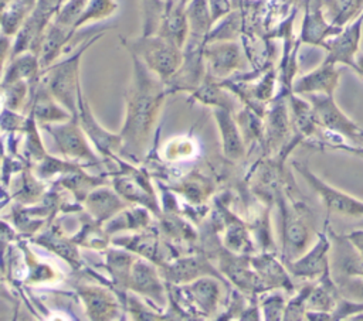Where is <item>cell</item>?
<instances>
[{
    "label": "cell",
    "mask_w": 363,
    "mask_h": 321,
    "mask_svg": "<svg viewBox=\"0 0 363 321\" xmlns=\"http://www.w3.org/2000/svg\"><path fill=\"white\" fill-rule=\"evenodd\" d=\"M132 64L133 75L125 93L126 116L119 134L123 143L122 148L130 156L142 157L169 89L166 82L149 71L136 57H132Z\"/></svg>",
    "instance_id": "1"
},
{
    "label": "cell",
    "mask_w": 363,
    "mask_h": 321,
    "mask_svg": "<svg viewBox=\"0 0 363 321\" xmlns=\"http://www.w3.org/2000/svg\"><path fill=\"white\" fill-rule=\"evenodd\" d=\"M102 35V33L86 40L78 47V49L71 54L64 61L52 64L51 66L43 69L40 76L41 83L50 91V93L67 109L74 117H78V103L82 95L79 68L81 58L84 52Z\"/></svg>",
    "instance_id": "2"
},
{
    "label": "cell",
    "mask_w": 363,
    "mask_h": 321,
    "mask_svg": "<svg viewBox=\"0 0 363 321\" xmlns=\"http://www.w3.org/2000/svg\"><path fill=\"white\" fill-rule=\"evenodd\" d=\"M130 57H136L163 82H169L183 62V48L159 34H142L123 40Z\"/></svg>",
    "instance_id": "3"
},
{
    "label": "cell",
    "mask_w": 363,
    "mask_h": 321,
    "mask_svg": "<svg viewBox=\"0 0 363 321\" xmlns=\"http://www.w3.org/2000/svg\"><path fill=\"white\" fill-rule=\"evenodd\" d=\"M281 211V236L285 260H294L303 255L313 236V219L311 209L301 201L288 202L284 195L278 197Z\"/></svg>",
    "instance_id": "4"
},
{
    "label": "cell",
    "mask_w": 363,
    "mask_h": 321,
    "mask_svg": "<svg viewBox=\"0 0 363 321\" xmlns=\"http://www.w3.org/2000/svg\"><path fill=\"white\" fill-rule=\"evenodd\" d=\"M65 0H37L33 11L23 23L18 33L14 35L11 57L18 55L26 51H33L38 54L40 44L47 27L55 18L58 10Z\"/></svg>",
    "instance_id": "5"
},
{
    "label": "cell",
    "mask_w": 363,
    "mask_h": 321,
    "mask_svg": "<svg viewBox=\"0 0 363 321\" xmlns=\"http://www.w3.org/2000/svg\"><path fill=\"white\" fill-rule=\"evenodd\" d=\"M292 165L309 184V187L319 195L322 204L326 206L328 212H333L343 216L360 218L363 216V201L326 184L319 177H316L306 164L301 161H294Z\"/></svg>",
    "instance_id": "6"
},
{
    "label": "cell",
    "mask_w": 363,
    "mask_h": 321,
    "mask_svg": "<svg viewBox=\"0 0 363 321\" xmlns=\"http://www.w3.org/2000/svg\"><path fill=\"white\" fill-rule=\"evenodd\" d=\"M206 74L217 81H225L231 74L245 66L241 47L234 40L207 41L204 45Z\"/></svg>",
    "instance_id": "7"
},
{
    "label": "cell",
    "mask_w": 363,
    "mask_h": 321,
    "mask_svg": "<svg viewBox=\"0 0 363 321\" xmlns=\"http://www.w3.org/2000/svg\"><path fill=\"white\" fill-rule=\"evenodd\" d=\"M308 99L312 105L318 126H322L332 133L345 136L349 140H357L362 137L363 130H360V127L340 110L333 99V95L311 93L308 95Z\"/></svg>",
    "instance_id": "8"
},
{
    "label": "cell",
    "mask_w": 363,
    "mask_h": 321,
    "mask_svg": "<svg viewBox=\"0 0 363 321\" xmlns=\"http://www.w3.org/2000/svg\"><path fill=\"white\" fill-rule=\"evenodd\" d=\"M45 129L54 137L55 146L64 157L79 158L92 163L98 161L85 139V132L81 127L78 117H72L62 123H55L54 126L45 124Z\"/></svg>",
    "instance_id": "9"
},
{
    "label": "cell",
    "mask_w": 363,
    "mask_h": 321,
    "mask_svg": "<svg viewBox=\"0 0 363 321\" xmlns=\"http://www.w3.org/2000/svg\"><path fill=\"white\" fill-rule=\"evenodd\" d=\"M330 240L325 233H318V240L303 255L294 260H285L288 272L301 279L316 281L330 270Z\"/></svg>",
    "instance_id": "10"
},
{
    "label": "cell",
    "mask_w": 363,
    "mask_h": 321,
    "mask_svg": "<svg viewBox=\"0 0 363 321\" xmlns=\"http://www.w3.org/2000/svg\"><path fill=\"white\" fill-rule=\"evenodd\" d=\"M217 260L218 272L224 273L241 291H265L259 276L251 264L250 256H235L231 253V250H223L217 255Z\"/></svg>",
    "instance_id": "11"
},
{
    "label": "cell",
    "mask_w": 363,
    "mask_h": 321,
    "mask_svg": "<svg viewBox=\"0 0 363 321\" xmlns=\"http://www.w3.org/2000/svg\"><path fill=\"white\" fill-rule=\"evenodd\" d=\"M152 263L153 262L147 259L145 260V257H136L132 264L126 288L143 294L150 300L156 301L157 304L163 305L166 303L164 287L160 280L159 270Z\"/></svg>",
    "instance_id": "12"
},
{
    "label": "cell",
    "mask_w": 363,
    "mask_h": 321,
    "mask_svg": "<svg viewBox=\"0 0 363 321\" xmlns=\"http://www.w3.org/2000/svg\"><path fill=\"white\" fill-rule=\"evenodd\" d=\"M162 274L169 283L187 284L204 276L221 279L218 269L216 270L204 256H187L176 259L170 263H163Z\"/></svg>",
    "instance_id": "13"
},
{
    "label": "cell",
    "mask_w": 363,
    "mask_h": 321,
    "mask_svg": "<svg viewBox=\"0 0 363 321\" xmlns=\"http://www.w3.org/2000/svg\"><path fill=\"white\" fill-rule=\"evenodd\" d=\"M78 120L81 127L84 129L85 134L92 140V143L98 147V150L106 156L113 157L116 153L122 150V137L121 134H112L106 132L94 117L91 107L85 98L81 95L78 103Z\"/></svg>",
    "instance_id": "14"
},
{
    "label": "cell",
    "mask_w": 363,
    "mask_h": 321,
    "mask_svg": "<svg viewBox=\"0 0 363 321\" xmlns=\"http://www.w3.org/2000/svg\"><path fill=\"white\" fill-rule=\"evenodd\" d=\"M362 23H363V16L350 27H347L345 31H339L335 35V38L323 44V47L328 49V57L325 61L332 64L342 62L354 68L357 49H359V40L362 33Z\"/></svg>",
    "instance_id": "15"
},
{
    "label": "cell",
    "mask_w": 363,
    "mask_h": 321,
    "mask_svg": "<svg viewBox=\"0 0 363 321\" xmlns=\"http://www.w3.org/2000/svg\"><path fill=\"white\" fill-rule=\"evenodd\" d=\"M30 115L40 124L50 123H62L74 116L67 110L51 93L50 91L38 81L33 88V96L30 102Z\"/></svg>",
    "instance_id": "16"
},
{
    "label": "cell",
    "mask_w": 363,
    "mask_h": 321,
    "mask_svg": "<svg viewBox=\"0 0 363 321\" xmlns=\"http://www.w3.org/2000/svg\"><path fill=\"white\" fill-rule=\"evenodd\" d=\"M77 291L91 320H113L118 317L119 304L109 290L99 286L81 284Z\"/></svg>",
    "instance_id": "17"
},
{
    "label": "cell",
    "mask_w": 363,
    "mask_h": 321,
    "mask_svg": "<svg viewBox=\"0 0 363 321\" xmlns=\"http://www.w3.org/2000/svg\"><path fill=\"white\" fill-rule=\"evenodd\" d=\"M213 115L220 130L224 156L233 161L241 160L245 156V140L233 112L223 107H214Z\"/></svg>",
    "instance_id": "18"
},
{
    "label": "cell",
    "mask_w": 363,
    "mask_h": 321,
    "mask_svg": "<svg viewBox=\"0 0 363 321\" xmlns=\"http://www.w3.org/2000/svg\"><path fill=\"white\" fill-rule=\"evenodd\" d=\"M337 82H339V71L335 68V64L323 61L320 66L298 78L292 85V92L298 95H311V93L333 95V91L336 89Z\"/></svg>",
    "instance_id": "19"
},
{
    "label": "cell",
    "mask_w": 363,
    "mask_h": 321,
    "mask_svg": "<svg viewBox=\"0 0 363 321\" xmlns=\"http://www.w3.org/2000/svg\"><path fill=\"white\" fill-rule=\"evenodd\" d=\"M213 277L214 276H204L182 287L187 300L206 315L216 313L221 298L220 284Z\"/></svg>",
    "instance_id": "20"
},
{
    "label": "cell",
    "mask_w": 363,
    "mask_h": 321,
    "mask_svg": "<svg viewBox=\"0 0 363 321\" xmlns=\"http://www.w3.org/2000/svg\"><path fill=\"white\" fill-rule=\"evenodd\" d=\"M251 264L259 276L265 290L285 288L286 291H291L294 288L286 266L281 264L272 255L264 253L261 256L251 257Z\"/></svg>",
    "instance_id": "21"
},
{
    "label": "cell",
    "mask_w": 363,
    "mask_h": 321,
    "mask_svg": "<svg viewBox=\"0 0 363 321\" xmlns=\"http://www.w3.org/2000/svg\"><path fill=\"white\" fill-rule=\"evenodd\" d=\"M41 71L43 69L40 65L38 54L33 51L21 52L11 57L9 64L4 65L1 85L13 83L17 81H28L31 83H35L37 81H40Z\"/></svg>",
    "instance_id": "22"
},
{
    "label": "cell",
    "mask_w": 363,
    "mask_h": 321,
    "mask_svg": "<svg viewBox=\"0 0 363 321\" xmlns=\"http://www.w3.org/2000/svg\"><path fill=\"white\" fill-rule=\"evenodd\" d=\"M282 168L281 163L275 160H267L259 164L254 175L252 188L259 198L267 201H277L282 194Z\"/></svg>",
    "instance_id": "23"
},
{
    "label": "cell",
    "mask_w": 363,
    "mask_h": 321,
    "mask_svg": "<svg viewBox=\"0 0 363 321\" xmlns=\"http://www.w3.org/2000/svg\"><path fill=\"white\" fill-rule=\"evenodd\" d=\"M291 119L285 102H275L272 109L268 112L265 122V134H267V148L275 151L285 146L284 143L289 134Z\"/></svg>",
    "instance_id": "24"
},
{
    "label": "cell",
    "mask_w": 363,
    "mask_h": 321,
    "mask_svg": "<svg viewBox=\"0 0 363 321\" xmlns=\"http://www.w3.org/2000/svg\"><path fill=\"white\" fill-rule=\"evenodd\" d=\"M225 89L227 88L221 83V81H217L206 74L201 83L191 92V98L204 105L213 107H223L234 112L235 98H233Z\"/></svg>",
    "instance_id": "25"
},
{
    "label": "cell",
    "mask_w": 363,
    "mask_h": 321,
    "mask_svg": "<svg viewBox=\"0 0 363 321\" xmlns=\"http://www.w3.org/2000/svg\"><path fill=\"white\" fill-rule=\"evenodd\" d=\"M85 202L89 214L96 219V222L112 218L115 214H119V211L125 208V204L118 197V194L109 188H98L91 191Z\"/></svg>",
    "instance_id": "26"
},
{
    "label": "cell",
    "mask_w": 363,
    "mask_h": 321,
    "mask_svg": "<svg viewBox=\"0 0 363 321\" xmlns=\"http://www.w3.org/2000/svg\"><path fill=\"white\" fill-rule=\"evenodd\" d=\"M333 30H339V27L335 25H329L322 14L320 10V3H318L316 6L312 7V10L306 11L305 16V21H303V27H302V41L308 42V44H322L323 45V40L333 34Z\"/></svg>",
    "instance_id": "27"
},
{
    "label": "cell",
    "mask_w": 363,
    "mask_h": 321,
    "mask_svg": "<svg viewBox=\"0 0 363 321\" xmlns=\"http://www.w3.org/2000/svg\"><path fill=\"white\" fill-rule=\"evenodd\" d=\"M115 243L122 245L123 247L136 252L138 255L143 256L145 259L162 266L164 262L160 257V250H159V240L157 236L153 233H138L129 238H122V239H115Z\"/></svg>",
    "instance_id": "28"
},
{
    "label": "cell",
    "mask_w": 363,
    "mask_h": 321,
    "mask_svg": "<svg viewBox=\"0 0 363 321\" xmlns=\"http://www.w3.org/2000/svg\"><path fill=\"white\" fill-rule=\"evenodd\" d=\"M220 211L224 215L225 221V247L231 252H245L248 249V245H251L245 225L221 205Z\"/></svg>",
    "instance_id": "29"
},
{
    "label": "cell",
    "mask_w": 363,
    "mask_h": 321,
    "mask_svg": "<svg viewBox=\"0 0 363 321\" xmlns=\"http://www.w3.org/2000/svg\"><path fill=\"white\" fill-rule=\"evenodd\" d=\"M186 11L190 25L189 35H196L207 40L210 27L213 24L208 0H190Z\"/></svg>",
    "instance_id": "30"
},
{
    "label": "cell",
    "mask_w": 363,
    "mask_h": 321,
    "mask_svg": "<svg viewBox=\"0 0 363 321\" xmlns=\"http://www.w3.org/2000/svg\"><path fill=\"white\" fill-rule=\"evenodd\" d=\"M35 83H31L28 81H17L13 83L1 85L4 107L9 110L18 112L26 105V102H28L30 105L31 96H33V86Z\"/></svg>",
    "instance_id": "31"
},
{
    "label": "cell",
    "mask_w": 363,
    "mask_h": 321,
    "mask_svg": "<svg viewBox=\"0 0 363 321\" xmlns=\"http://www.w3.org/2000/svg\"><path fill=\"white\" fill-rule=\"evenodd\" d=\"M133 262L135 257L123 250H109L106 253V267L111 272L116 286H121L123 288L128 287Z\"/></svg>",
    "instance_id": "32"
},
{
    "label": "cell",
    "mask_w": 363,
    "mask_h": 321,
    "mask_svg": "<svg viewBox=\"0 0 363 321\" xmlns=\"http://www.w3.org/2000/svg\"><path fill=\"white\" fill-rule=\"evenodd\" d=\"M35 242L43 245L44 247L52 250L54 253L60 255L61 257L68 260L72 266L75 264V262L79 260V255L77 252L75 245L71 240H68L67 238H64L60 232L50 230V232L41 235V238L35 239Z\"/></svg>",
    "instance_id": "33"
},
{
    "label": "cell",
    "mask_w": 363,
    "mask_h": 321,
    "mask_svg": "<svg viewBox=\"0 0 363 321\" xmlns=\"http://www.w3.org/2000/svg\"><path fill=\"white\" fill-rule=\"evenodd\" d=\"M88 3H89V0H65L64 4L61 6V8L58 10L54 21L58 25H61L72 33H77L78 23H79L81 17L84 16Z\"/></svg>",
    "instance_id": "34"
},
{
    "label": "cell",
    "mask_w": 363,
    "mask_h": 321,
    "mask_svg": "<svg viewBox=\"0 0 363 321\" xmlns=\"http://www.w3.org/2000/svg\"><path fill=\"white\" fill-rule=\"evenodd\" d=\"M357 0H322V6L330 16V24L339 27L349 21L359 8Z\"/></svg>",
    "instance_id": "35"
},
{
    "label": "cell",
    "mask_w": 363,
    "mask_h": 321,
    "mask_svg": "<svg viewBox=\"0 0 363 321\" xmlns=\"http://www.w3.org/2000/svg\"><path fill=\"white\" fill-rule=\"evenodd\" d=\"M180 188H182L180 192H183V195L190 202H194V204L203 202L204 199H207V197L211 192V185L208 184L206 177L197 175V174H193L190 178L184 180Z\"/></svg>",
    "instance_id": "36"
},
{
    "label": "cell",
    "mask_w": 363,
    "mask_h": 321,
    "mask_svg": "<svg viewBox=\"0 0 363 321\" xmlns=\"http://www.w3.org/2000/svg\"><path fill=\"white\" fill-rule=\"evenodd\" d=\"M118 10V3L115 0H89L84 16L78 23V28L91 23L108 18Z\"/></svg>",
    "instance_id": "37"
},
{
    "label": "cell",
    "mask_w": 363,
    "mask_h": 321,
    "mask_svg": "<svg viewBox=\"0 0 363 321\" xmlns=\"http://www.w3.org/2000/svg\"><path fill=\"white\" fill-rule=\"evenodd\" d=\"M149 222V214L142 208H130V209H122L116 219L111 222L106 232H111L116 225L123 223L121 229H140L145 228Z\"/></svg>",
    "instance_id": "38"
},
{
    "label": "cell",
    "mask_w": 363,
    "mask_h": 321,
    "mask_svg": "<svg viewBox=\"0 0 363 321\" xmlns=\"http://www.w3.org/2000/svg\"><path fill=\"white\" fill-rule=\"evenodd\" d=\"M312 287H313V283L303 286L298 291V294L288 301V304L285 305V311H284V320H302V318H305L306 311H308L306 301H308V297L311 294Z\"/></svg>",
    "instance_id": "39"
},
{
    "label": "cell",
    "mask_w": 363,
    "mask_h": 321,
    "mask_svg": "<svg viewBox=\"0 0 363 321\" xmlns=\"http://www.w3.org/2000/svg\"><path fill=\"white\" fill-rule=\"evenodd\" d=\"M333 280L345 298L363 303V276H342Z\"/></svg>",
    "instance_id": "40"
},
{
    "label": "cell",
    "mask_w": 363,
    "mask_h": 321,
    "mask_svg": "<svg viewBox=\"0 0 363 321\" xmlns=\"http://www.w3.org/2000/svg\"><path fill=\"white\" fill-rule=\"evenodd\" d=\"M43 192V187L30 173H23L20 178V187L16 188V198L20 202H37Z\"/></svg>",
    "instance_id": "41"
},
{
    "label": "cell",
    "mask_w": 363,
    "mask_h": 321,
    "mask_svg": "<svg viewBox=\"0 0 363 321\" xmlns=\"http://www.w3.org/2000/svg\"><path fill=\"white\" fill-rule=\"evenodd\" d=\"M163 223V229L164 232L173 239H179V240H194L196 239V233L193 232V229L186 223L183 222L180 218L177 216H166L163 218L162 221Z\"/></svg>",
    "instance_id": "42"
},
{
    "label": "cell",
    "mask_w": 363,
    "mask_h": 321,
    "mask_svg": "<svg viewBox=\"0 0 363 321\" xmlns=\"http://www.w3.org/2000/svg\"><path fill=\"white\" fill-rule=\"evenodd\" d=\"M285 305H286L285 300L279 294H272V296L267 297L261 304L264 317L267 320H281V318H284Z\"/></svg>",
    "instance_id": "43"
},
{
    "label": "cell",
    "mask_w": 363,
    "mask_h": 321,
    "mask_svg": "<svg viewBox=\"0 0 363 321\" xmlns=\"http://www.w3.org/2000/svg\"><path fill=\"white\" fill-rule=\"evenodd\" d=\"M213 23L218 21L221 17L227 16L230 11V0H208Z\"/></svg>",
    "instance_id": "44"
},
{
    "label": "cell",
    "mask_w": 363,
    "mask_h": 321,
    "mask_svg": "<svg viewBox=\"0 0 363 321\" xmlns=\"http://www.w3.org/2000/svg\"><path fill=\"white\" fill-rule=\"evenodd\" d=\"M347 238L352 240V243L356 246V249L363 257V230H353Z\"/></svg>",
    "instance_id": "45"
},
{
    "label": "cell",
    "mask_w": 363,
    "mask_h": 321,
    "mask_svg": "<svg viewBox=\"0 0 363 321\" xmlns=\"http://www.w3.org/2000/svg\"><path fill=\"white\" fill-rule=\"evenodd\" d=\"M354 69H356V72L360 75V78L363 79V54H357V57H356V64H354Z\"/></svg>",
    "instance_id": "46"
},
{
    "label": "cell",
    "mask_w": 363,
    "mask_h": 321,
    "mask_svg": "<svg viewBox=\"0 0 363 321\" xmlns=\"http://www.w3.org/2000/svg\"><path fill=\"white\" fill-rule=\"evenodd\" d=\"M10 1H11V0H1V8H4Z\"/></svg>",
    "instance_id": "47"
},
{
    "label": "cell",
    "mask_w": 363,
    "mask_h": 321,
    "mask_svg": "<svg viewBox=\"0 0 363 321\" xmlns=\"http://www.w3.org/2000/svg\"><path fill=\"white\" fill-rule=\"evenodd\" d=\"M362 137H363V133H362Z\"/></svg>",
    "instance_id": "48"
}]
</instances>
